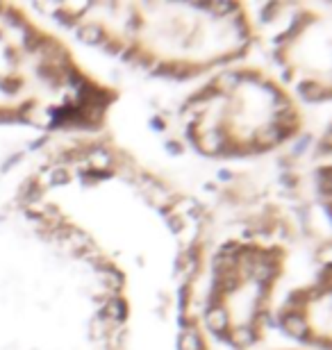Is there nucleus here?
Instances as JSON below:
<instances>
[{
    "label": "nucleus",
    "mask_w": 332,
    "mask_h": 350,
    "mask_svg": "<svg viewBox=\"0 0 332 350\" xmlns=\"http://www.w3.org/2000/svg\"><path fill=\"white\" fill-rule=\"evenodd\" d=\"M205 94L192 109V130L209 150H248L289 132L292 107L264 80L232 75Z\"/></svg>",
    "instance_id": "obj_1"
},
{
    "label": "nucleus",
    "mask_w": 332,
    "mask_h": 350,
    "mask_svg": "<svg viewBox=\"0 0 332 350\" xmlns=\"http://www.w3.org/2000/svg\"><path fill=\"white\" fill-rule=\"evenodd\" d=\"M75 75L53 41L0 18V114L51 118L68 109Z\"/></svg>",
    "instance_id": "obj_2"
}]
</instances>
